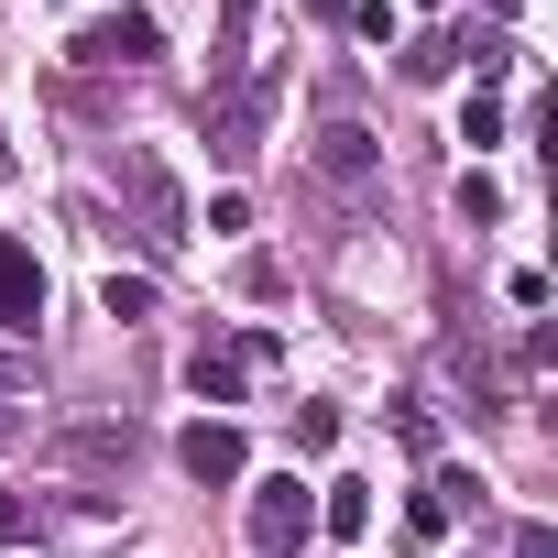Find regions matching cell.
<instances>
[{
    "instance_id": "obj_1",
    "label": "cell",
    "mask_w": 558,
    "mask_h": 558,
    "mask_svg": "<svg viewBox=\"0 0 558 558\" xmlns=\"http://www.w3.org/2000/svg\"><path fill=\"white\" fill-rule=\"evenodd\" d=\"M121 197H132V230H143V252L165 263V252H186V186L165 175V154H121Z\"/></svg>"
},
{
    "instance_id": "obj_2",
    "label": "cell",
    "mask_w": 558,
    "mask_h": 558,
    "mask_svg": "<svg viewBox=\"0 0 558 558\" xmlns=\"http://www.w3.org/2000/svg\"><path fill=\"white\" fill-rule=\"evenodd\" d=\"M45 460L77 471V482H121L143 460V427L132 416H66V427H45Z\"/></svg>"
},
{
    "instance_id": "obj_3",
    "label": "cell",
    "mask_w": 558,
    "mask_h": 558,
    "mask_svg": "<svg viewBox=\"0 0 558 558\" xmlns=\"http://www.w3.org/2000/svg\"><path fill=\"white\" fill-rule=\"evenodd\" d=\"M241 525H252V547H263V558H296V547L318 536V493H307L296 471H274V482H252Z\"/></svg>"
},
{
    "instance_id": "obj_4",
    "label": "cell",
    "mask_w": 558,
    "mask_h": 558,
    "mask_svg": "<svg viewBox=\"0 0 558 558\" xmlns=\"http://www.w3.org/2000/svg\"><path fill=\"white\" fill-rule=\"evenodd\" d=\"M274 88H286V77H230V88L208 99V143H219V165H252V154H263Z\"/></svg>"
},
{
    "instance_id": "obj_5",
    "label": "cell",
    "mask_w": 558,
    "mask_h": 558,
    "mask_svg": "<svg viewBox=\"0 0 558 558\" xmlns=\"http://www.w3.org/2000/svg\"><path fill=\"white\" fill-rule=\"evenodd\" d=\"M88 77H121V66H154L165 56V34H154V12H99V23H77V45H66Z\"/></svg>"
},
{
    "instance_id": "obj_6",
    "label": "cell",
    "mask_w": 558,
    "mask_h": 558,
    "mask_svg": "<svg viewBox=\"0 0 558 558\" xmlns=\"http://www.w3.org/2000/svg\"><path fill=\"white\" fill-rule=\"evenodd\" d=\"M318 175L351 186V197H373V186H384V143H373L362 121H329V132H318Z\"/></svg>"
},
{
    "instance_id": "obj_7",
    "label": "cell",
    "mask_w": 558,
    "mask_h": 558,
    "mask_svg": "<svg viewBox=\"0 0 558 558\" xmlns=\"http://www.w3.org/2000/svg\"><path fill=\"white\" fill-rule=\"evenodd\" d=\"M175 460H186V482H241V460H252V449H241V427H230V416H197V427L175 438Z\"/></svg>"
},
{
    "instance_id": "obj_8",
    "label": "cell",
    "mask_w": 558,
    "mask_h": 558,
    "mask_svg": "<svg viewBox=\"0 0 558 558\" xmlns=\"http://www.w3.org/2000/svg\"><path fill=\"white\" fill-rule=\"evenodd\" d=\"M45 318V263L23 241H0V329H34Z\"/></svg>"
},
{
    "instance_id": "obj_9",
    "label": "cell",
    "mask_w": 558,
    "mask_h": 558,
    "mask_svg": "<svg viewBox=\"0 0 558 558\" xmlns=\"http://www.w3.org/2000/svg\"><path fill=\"white\" fill-rule=\"evenodd\" d=\"M241 384H252L241 351H197V362H186V395H197V405H241Z\"/></svg>"
},
{
    "instance_id": "obj_10",
    "label": "cell",
    "mask_w": 558,
    "mask_h": 558,
    "mask_svg": "<svg viewBox=\"0 0 558 558\" xmlns=\"http://www.w3.org/2000/svg\"><path fill=\"white\" fill-rule=\"evenodd\" d=\"M99 307H110L121 329H143V318H154V274H110V286H99Z\"/></svg>"
},
{
    "instance_id": "obj_11",
    "label": "cell",
    "mask_w": 558,
    "mask_h": 558,
    "mask_svg": "<svg viewBox=\"0 0 558 558\" xmlns=\"http://www.w3.org/2000/svg\"><path fill=\"white\" fill-rule=\"evenodd\" d=\"M318 525H329V536H362V525H373V493H362V482H329Z\"/></svg>"
},
{
    "instance_id": "obj_12",
    "label": "cell",
    "mask_w": 558,
    "mask_h": 558,
    "mask_svg": "<svg viewBox=\"0 0 558 558\" xmlns=\"http://www.w3.org/2000/svg\"><path fill=\"white\" fill-rule=\"evenodd\" d=\"M395 438H405L416 460H438V416H427V395H395Z\"/></svg>"
},
{
    "instance_id": "obj_13",
    "label": "cell",
    "mask_w": 558,
    "mask_h": 558,
    "mask_svg": "<svg viewBox=\"0 0 558 558\" xmlns=\"http://www.w3.org/2000/svg\"><path fill=\"white\" fill-rule=\"evenodd\" d=\"M296 449H307V460L340 449V405H296Z\"/></svg>"
},
{
    "instance_id": "obj_14",
    "label": "cell",
    "mask_w": 558,
    "mask_h": 558,
    "mask_svg": "<svg viewBox=\"0 0 558 558\" xmlns=\"http://www.w3.org/2000/svg\"><path fill=\"white\" fill-rule=\"evenodd\" d=\"M405 536H416V547H438V536H449V504H438V493H416V504H405Z\"/></svg>"
},
{
    "instance_id": "obj_15",
    "label": "cell",
    "mask_w": 558,
    "mask_h": 558,
    "mask_svg": "<svg viewBox=\"0 0 558 558\" xmlns=\"http://www.w3.org/2000/svg\"><path fill=\"white\" fill-rule=\"evenodd\" d=\"M449 66H460V45H438V34H427V45H405V77H449Z\"/></svg>"
},
{
    "instance_id": "obj_16",
    "label": "cell",
    "mask_w": 558,
    "mask_h": 558,
    "mask_svg": "<svg viewBox=\"0 0 558 558\" xmlns=\"http://www.w3.org/2000/svg\"><path fill=\"white\" fill-rule=\"evenodd\" d=\"M23 536H34V504H23V493H0V558H12Z\"/></svg>"
},
{
    "instance_id": "obj_17",
    "label": "cell",
    "mask_w": 558,
    "mask_h": 558,
    "mask_svg": "<svg viewBox=\"0 0 558 558\" xmlns=\"http://www.w3.org/2000/svg\"><path fill=\"white\" fill-rule=\"evenodd\" d=\"M12 405H23V362H0V438H12V427H23Z\"/></svg>"
},
{
    "instance_id": "obj_18",
    "label": "cell",
    "mask_w": 558,
    "mask_h": 558,
    "mask_svg": "<svg viewBox=\"0 0 558 558\" xmlns=\"http://www.w3.org/2000/svg\"><path fill=\"white\" fill-rule=\"evenodd\" d=\"M504 558H558V536H547V525H514V547H504Z\"/></svg>"
},
{
    "instance_id": "obj_19",
    "label": "cell",
    "mask_w": 558,
    "mask_h": 558,
    "mask_svg": "<svg viewBox=\"0 0 558 558\" xmlns=\"http://www.w3.org/2000/svg\"><path fill=\"white\" fill-rule=\"evenodd\" d=\"M252 12H263V0H230V56H241V23H252Z\"/></svg>"
}]
</instances>
